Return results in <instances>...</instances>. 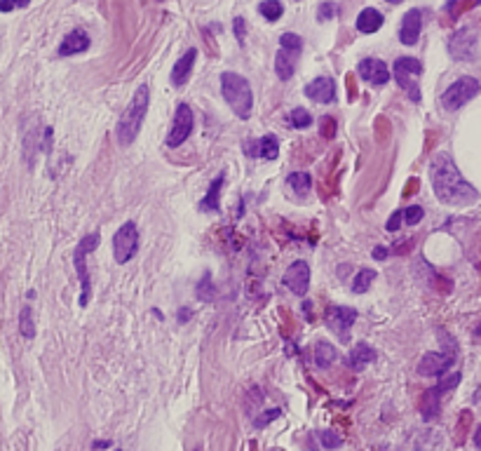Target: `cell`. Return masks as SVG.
Here are the masks:
<instances>
[{"instance_id":"19","label":"cell","mask_w":481,"mask_h":451,"mask_svg":"<svg viewBox=\"0 0 481 451\" xmlns=\"http://www.w3.org/2000/svg\"><path fill=\"white\" fill-rule=\"evenodd\" d=\"M195 59H197V50L191 48L179 61H176L174 71H171V85H174V87H183V85H186V80L191 78V73H193V66H195Z\"/></svg>"},{"instance_id":"41","label":"cell","mask_w":481,"mask_h":451,"mask_svg":"<svg viewBox=\"0 0 481 451\" xmlns=\"http://www.w3.org/2000/svg\"><path fill=\"white\" fill-rule=\"evenodd\" d=\"M374 259L385 261V259H387V249H385V247H376V249H374Z\"/></svg>"},{"instance_id":"14","label":"cell","mask_w":481,"mask_h":451,"mask_svg":"<svg viewBox=\"0 0 481 451\" xmlns=\"http://www.w3.org/2000/svg\"><path fill=\"white\" fill-rule=\"evenodd\" d=\"M359 76H362L366 83L381 87V85H387V80H390V68L381 59H362L359 61Z\"/></svg>"},{"instance_id":"11","label":"cell","mask_w":481,"mask_h":451,"mask_svg":"<svg viewBox=\"0 0 481 451\" xmlns=\"http://www.w3.org/2000/svg\"><path fill=\"white\" fill-rule=\"evenodd\" d=\"M449 54L456 61H472L477 54V31L472 28H460L449 40Z\"/></svg>"},{"instance_id":"24","label":"cell","mask_w":481,"mask_h":451,"mask_svg":"<svg viewBox=\"0 0 481 451\" xmlns=\"http://www.w3.org/2000/svg\"><path fill=\"white\" fill-rule=\"evenodd\" d=\"M336 357H339V353H336V348L329 341H317V346H314V364L319 369H329L336 362Z\"/></svg>"},{"instance_id":"39","label":"cell","mask_w":481,"mask_h":451,"mask_svg":"<svg viewBox=\"0 0 481 451\" xmlns=\"http://www.w3.org/2000/svg\"><path fill=\"white\" fill-rule=\"evenodd\" d=\"M402 219H404V209H399V212H392V216L387 219V231H399V226H402Z\"/></svg>"},{"instance_id":"1","label":"cell","mask_w":481,"mask_h":451,"mask_svg":"<svg viewBox=\"0 0 481 451\" xmlns=\"http://www.w3.org/2000/svg\"><path fill=\"white\" fill-rule=\"evenodd\" d=\"M429 181L437 193L439 202L449 204V207H469L479 200V193L460 169L456 167L453 158L449 153H437L429 162Z\"/></svg>"},{"instance_id":"45","label":"cell","mask_w":481,"mask_h":451,"mask_svg":"<svg viewBox=\"0 0 481 451\" xmlns=\"http://www.w3.org/2000/svg\"><path fill=\"white\" fill-rule=\"evenodd\" d=\"M387 3H392V5H399V3H402V0H387Z\"/></svg>"},{"instance_id":"43","label":"cell","mask_w":481,"mask_h":451,"mask_svg":"<svg viewBox=\"0 0 481 451\" xmlns=\"http://www.w3.org/2000/svg\"><path fill=\"white\" fill-rule=\"evenodd\" d=\"M188 317H191V311H186V308H181V311H179V322H186Z\"/></svg>"},{"instance_id":"40","label":"cell","mask_w":481,"mask_h":451,"mask_svg":"<svg viewBox=\"0 0 481 451\" xmlns=\"http://www.w3.org/2000/svg\"><path fill=\"white\" fill-rule=\"evenodd\" d=\"M279 414H282V412H279V409H272V412H268L266 416H261V419L256 421V428H266L268 423H270L272 419H277Z\"/></svg>"},{"instance_id":"5","label":"cell","mask_w":481,"mask_h":451,"mask_svg":"<svg viewBox=\"0 0 481 451\" xmlns=\"http://www.w3.org/2000/svg\"><path fill=\"white\" fill-rule=\"evenodd\" d=\"M101 242V235L99 233H89L85 235L83 240L78 242L76 252H73V264L78 268V277H80V284H83V294H80V306H87L89 304V294H92V280H89V271H87V264H85V256L89 252H94Z\"/></svg>"},{"instance_id":"25","label":"cell","mask_w":481,"mask_h":451,"mask_svg":"<svg viewBox=\"0 0 481 451\" xmlns=\"http://www.w3.org/2000/svg\"><path fill=\"white\" fill-rule=\"evenodd\" d=\"M286 184H289V188L294 193H301V196H306V193H310V188H312V176L308 174V172H294V174H289Z\"/></svg>"},{"instance_id":"9","label":"cell","mask_w":481,"mask_h":451,"mask_svg":"<svg viewBox=\"0 0 481 451\" xmlns=\"http://www.w3.org/2000/svg\"><path fill=\"white\" fill-rule=\"evenodd\" d=\"M193 127H195V118H193V108L188 104H179L174 113V123H171V129L167 134V146L169 148H179L188 136L193 134Z\"/></svg>"},{"instance_id":"42","label":"cell","mask_w":481,"mask_h":451,"mask_svg":"<svg viewBox=\"0 0 481 451\" xmlns=\"http://www.w3.org/2000/svg\"><path fill=\"white\" fill-rule=\"evenodd\" d=\"M474 447L481 451V426L477 428V432H474Z\"/></svg>"},{"instance_id":"17","label":"cell","mask_w":481,"mask_h":451,"mask_svg":"<svg viewBox=\"0 0 481 451\" xmlns=\"http://www.w3.org/2000/svg\"><path fill=\"white\" fill-rule=\"evenodd\" d=\"M89 50V36L83 31V28H76L68 36L61 40L59 45V54L61 56H73V54H83Z\"/></svg>"},{"instance_id":"23","label":"cell","mask_w":481,"mask_h":451,"mask_svg":"<svg viewBox=\"0 0 481 451\" xmlns=\"http://www.w3.org/2000/svg\"><path fill=\"white\" fill-rule=\"evenodd\" d=\"M223 181H226V176L219 174L214 181H211L207 196H204V200L200 202V207L204 209V212H219L221 204H219V198H221V188H223Z\"/></svg>"},{"instance_id":"15","label":"cell","mask_w":481,"mask_h":451,"mask_svg":"<svg viewBox=\"0 0 481 451\" xmlns=\"http://www.w3.org/2000/svg\"><path fill=\"white\" fill-rule=\"evenodd\" d=\"M306 96L317 104H331L336 99V83L331 78H314L310 85H306Z\"/></svg>"},{"instance_id":"26","label":"cell","mask_w":481,"mask_h":451,"mask_svg":"<svg viewBox=\"0 0 481 451\" xmlns=\"http://www.w3.org/2000/svg\"><path fill=\"white\" fill-rule=\"evenodd\" d=\"M374 280H376V271H374V268H362V271L354 275L352 292L354 294H366V292H369L371 284H374Z\"/></svg>"},{"instance_id":"16","label":"cell","mask_w":481,"mask_h":451,"mask_svg":"<svg viewBox=\"0 0 481 451\" xmlns=\"http://www.w3.org/2000/svg\"><path fill=\"white\" fill-rule=\"evenodd\" d=\"M420 28H423V12L420 10H409L404 14L402 28H399V40L402 45H416L418 38H420Z\"/></svg>"},{"instance_id":"27","label":"cell","mask_w":481,"mask_h":451,"mask_svg":"<svg viewBox=\"0 0 481 451\" xmlns=\"http://www.w3.org/2000/svg\"><path fill=\"white\" fill-rule=\"evenodd\" d=\"M259 12L266 17L268 21H277L279 17L284 14V8L279 0H263V3L259 5Z\"/></svg>"},{"instance_id":"22","label":"cell","mask_w":481,"mask_h":451,"mask_svg":"<svg viewBox=\"0 0 481 451\" xmlns=\"http://www.w3.org/2000/svg\"><path fill=\"white\" fill-rule=\"evenodd\" d=\"M251 153H254L256 158L275 160V158L279 156V141H277V136H272V134L261 136V139L256 141V146L251 148Z\"/></svg>"},{"instance_id":"12","label":"cell","mask_w":481,"mask_h":451,"mask_svg":"<svg viewBox=\"0 0 481 451\" xmlns=\"http://www.w3.org/2000/svg\"><path fill=\"white\" fill-rule=\"evenodd\" d=\"M456 353H425L418 362V374L420 376H444L453 367Z\"/></svg>"},{"instance_id":"29","label":"cell","mask_w":481,"mask_h":451,"mask_svg":"<svg viewBox=\"0 0 481 451\" xmlns=\"http://www.w3.org/2000/svg\"><path fill=\"white\" fill-rule=\"evenodd\" d=\"M214 296H216V289H214V284H211V273L207 271L202 275V280H200V284H197V299L200 301H214Z\"/></svg>"},{"instance_id":"20","label":"cell","mask_w":481,"mask_h":451,"mask_svg":"<svg viewBox=\"0 0 481 451\" xmlns=\"http://www.w3.org/2000/svg\"><path fill=\"white\" fill-rule=\"evenodd\" d=\"M348 362H350V367L354 369V372H362V369L369 367L371 362H376V350L369 344H364V341L362 344H354Z\"/></svg>"},{"instance_id":"44","label":"cell","mask_w":481,"mask_h":451,"mask_svg":"<svg viewBox=\"0 0 481 451\" xmlns=\"http://www.w3.org/2000/svg\"><path fill=\"white\" fill-rule=\"evenodd\" d=\"M94 447H96V449H104V447H111V442H96Z\"/></svg>"},{"instance_id":"10","label":"cell","mask_w":481,"mask_h":451,"mask_svg":"<svg viewBox=\"0 0 481 451\" xmlns=\"http://www.w3.org/2000/svg\"><path fill=\"white\" fill-rule=\"evenodd\" d=\"M354 319H357V311H354V308H348V306H329L326 308V315H324L326 327L339 336L341 341H348Z\"/></svg>"},{"instance_id":"33","label":"cell","mask_w":481,"mask_h":451,"mask_svg":"<svg viewBox=\"0 0 481 451\" xmlns=\"http://www.w3.org/2000/svg\"><path fill=\"white\" fill-rule=\"evenodd\" d=\"M423 216H425V212H423V207H418V204H411V207L404 209V221L409 226H416L423 221Z\"/></svg>"},{"instance_id":"21","label":"cell","mask_w":481,"mask_h":451,"mask_svg":"<svg viewBox=\"0 0 481 451\" xmlns=\"http://www.w3.org/2000/svg\"><path fill=\"white\" fill-rule=\"evenodd\" d=\"M383 21H385V19H383V14L378 12V10L366 8L357 17V31L359 33H376L378 28L383 26Z\"/></svg>"},{"instance_id":"4","label":"cell","mask_w":481,"mask_h":451,"mask_svg":"<svg viewBox=\"0 0 481 451\" xmlns=\"http://www.w3.org/2000/svg\"><path fill=\"white\" fill-rule=\"evenodd\" d=\"M423 73V64L414 56H399L392 66V76L397 85L404 90L414 104H420V87H418V76Z\"/></svg>"},{"instance_id":"38","label":"cell","mask_w":481,"mask_h":451,"mask_svg":"<svg viewBox=\"0 0 481 451\" xmlns=\"http://www.w3.org/2000/svg\"><path fill=\"white\" fill-rule=\"evenodd\" d=\"M244 36H247V21H244L242 17H237V19H235V38H237L239 43H244Z\"/></svg>"},{"instance_id":"35","label":"cell","mask_w":481,"mask_h":451,"mask_svg":"<svg viewBox=\"0 0 481 451\" xmlns=\"http://www.w3.org/2000/svg\"><path fill=\"white\" fill-rule=\"evenodd\" d=\"M336 17V5L334 3H322L319 5V10H317V19L319 21H329V19H334Z\"/></svg>"},{"instance_id":"36","label":"cell","mask_w":481,"mask_h":451,"mask_svg":"<svg viewBox=\"0 0 481 451\" xmlns=\"http://www.w3.org/2000/svg\"><path fill=\"white\" fill-rule=\"evenodd\" d=\"M322 136L324 139H334L336 136V120L331 116H324L322 120Z\"/></svg>"},{"instance_id":"8","label":"cell","mask_w":481,"mask_h":451,"mask_svg":"<svg viewBox=\"0 0 481 451\" xmlns=\"http://www.w3.org/2000/svg\"><path fill=\"white\" fill-rule=\"evenodd\" d=\"M136 249H139V231H136L134 221H127L113 235V256L118 264H129L136 256Z\"/></svg>"},{"instance_id":"18","label":"cell","mask_w":481,"mask_h":451,"mask_svg":"<svg viewBox=\"0 0 481 451\" xmlns=\"http://www.w3.org/2000/svg\"><path fill=\"white\" fill-rule=\"evenodd\" d=\"M299 56H301V52H296V50H286V48L279 50L277 56H275V73L279 76V80H291V78H294Z\"/></svg>"},{"instance_id":"34","label":"cell","mask_w":481,"mask_h":451,"mask_svg":"<svg viewBox=\"0 0 481 451\" xmlns=\"http://www.w3.org/2000/svg\"><path fill=\"white\" fill-rule=\"evenodd\" d=\"M279 48L296 50V52H301V50H303V40L296 36V33H284V36L279 38Z\"/></svg>"},{"instance_id":"30","label":"cell","mask_w":481,"mask_h":451,"mask_svg":"<svg viewBox=\"0 0 481 451\" xmlns=\"http://www.w3.org/2000/svg\"><path fill=\"white\" fill-rule=\"evenodd\" d=\"M474 5H481V0H451V3L446 5V12H451V19H456V17H460L465 10H472Z\"/></svg>"},{"instance_id":"3","label":"cell","mask_w":481,"mask_h":451,"mask_svg":"<svg viewBox=\"0 0 481 451\" xmlns=\"http://www.w3.org/2000/svg\"><path fill=\"white\" fill-rule=\"evenodd\" d=\"M221 92L235 116L239 120H249L251 108H254V94H251V85L247 78H242L239 73L226 71L221 76Z\"/></svg>"},{"instance_id":"13","label":"cell","mask_w":481,"mask_h":451,"mask_svg":"<svg viewBox=\"0 0 481 451\" xmlns=\"http://www.w3.org/2000/svg\"><path fill=\"white\" fill-rule=\"evenodd\" d=\"M284 287H289V292L296 296H306L310 287V266L306 261H294L284 273Z\"/></svg>"},{"instance_id":"37","label":"cell","mask_w":481,"mask_h":451,"mask_svg":"<svg viewBox=\"0 0 481 451\" xmlns=\"http://www.w3.org/2000/svg\"><path fill=\"white\" fill-rule=\"evenodd\" d=\"M31 0H0V12H12L17 8H26Z\"/></svg>"},{"instance_id":"28","label":"cell","mask_w":481,"mask_h":451,"mask_svg":"<svg viewBox=\"0 0 481 451\" xmlns=\"http://www.w3.org/2000/svg\"><path fill=\"white\" fill-rule=\"evenodd\" d=\"M19 329H21V334H24L26 339H33V336H36V324H33L31 306L21 308V313H19Z\"/></svg>"},{"instance_id":"32","label":"cell","mask_w":481,"mask_h":451,"mask_svg":"<svg viewBox=\"0 0 481 451\" xmlns=\"http://www.w3.org/2000/svg\"><path fill=\"white\" fill-rule=\"evenodd\" d=\"M319 442H322L324 449H336L343 444V439H341V435H336L334 430H322L319 432Z\"/></svg>"},{"instance_id":"2","label":"cell","mask_w":481,"mask_h":451,"mask_svg":"<svg viewBox=\"0 0 481 451\" xmlns=\"http://www.w3.org/2000/svg\"><path fill=\"white\" fill-rule=\"evenodd\" d=\"M148 101H151V87H148V85H139L134 96H131L127 111L122 113V118H120V123L116 127V136H118L120 146L134 144V139L139 136L143 118H146V113H148Z\"/></svg>"},{"instance_id":"7","label":"cell","mask_w":481,"mask_h":451,"mask_svg":"<svg viewBox=\"0 0 481 451\" xmlns=\"http://www.w3.org/2000/svg\"><path fill=\"white\" fill-rule=\"evenodd\" d=\"M460 384V372L451 374L449 379H442V384L429 388L427 392H423L420 397V414L425 421H434L439 416V412H442V397L446 395L449 390H453V388Z\"/></svg>"},{"instance_id":"6","label":"cell","mask_w":481,"mask_h":451,"mask_svg":"<svg viewBox=\"0 0 481 451\" xmlns=\"http://www.w3.org/2000/svg\"><path fill=\"white\" fill-rule=\"evenodd\" d=\"M481 85L477 78L472 76H462L458 78L453 85H449V90L442 94V106L446 108V111H458V108H462L467 104V101H472L474 96L479 94Z\"/></svg>"},{"instance_id":"31","label":"cell","mask_w":481,"mask_h":451,"mask_svg":"<svg viewBox=\"0 0 481 451\" xmlns=\"http://www.w3.org/2000/svg\"><path fill=\"white\" fill-rule=\"evenodd\" d=\"M291 125L299 129H308L312 125V116L306 108H294V111H291Z\"/></svg>"}]
</instances>
